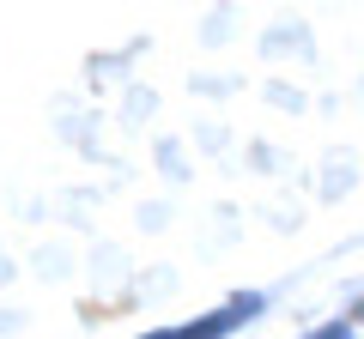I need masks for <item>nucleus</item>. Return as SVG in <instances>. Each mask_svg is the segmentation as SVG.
<instances>
[{
  "label": "nucleus",
  "instance_id": "obj_1",
  "mask_svg": "<svg viewBox=\"0 0 364 339\" xmlns=\"http://www.w3.org/2000/svg\"><path fill=\"white\" fill-rule=\"evenodd\" d=\"M316 339H346V333H340V327H328V333H316Z\"/></svg>",
  "mask_w": 364,
  "mask_h": 339
}]
</instances>
